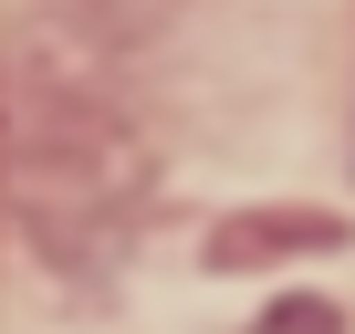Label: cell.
<instances>
[{
    "mask_svg": "<svg viewBox=\"0 0 355 334\" xmlns=\"http://www.w3.org/2000/svg\"><path fill=\"white\" fill-rule=\"evenodd\" d=\"M345 230L334 220H230L220 240H209V261L220 272H241V261H282V251H334Z\"/></svg>",
    "mask_w": 355,
    "mask_h": 334,
    "instance_id": "6da1fadb",
    "label": "cell"
}]
</instances>
